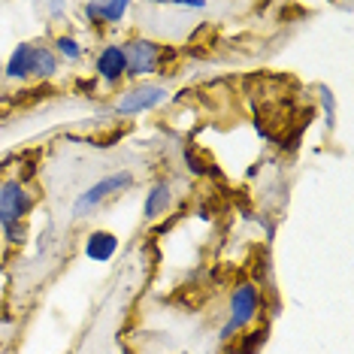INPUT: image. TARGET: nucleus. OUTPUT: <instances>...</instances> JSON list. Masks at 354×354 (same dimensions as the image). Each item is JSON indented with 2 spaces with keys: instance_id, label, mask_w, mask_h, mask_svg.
<instances>
[{
  "instance_id": "1",
  "label": "nucleus",
  "mask_w": 354,
  "mask_h": 354,
  "mask_svg": "<svg viewBox=\"0 0 354 354\" xmlns=\"http://www.w3.org/2000/svg\"><path fill=\"white\" fill-rule=\"evenodd\" d=\"M131 182H133V176L127 173V170L115 173V176H106V179H100V182H94L91 188L79 194V200L73 203V215H76V218H82V215H91L94 209H97L109 194H115V191L127 188Z\"/></svg>"
},
{
  "instance_id": "2",
  "label": "nucleus",
  "mask_w": 354,
  "mask_h": 354,
  "mask_svg": "<svg viewBox=\"0 0 354 354\" xmlns=\"http://www.w3.org/2000/svg\"><path fill=\"white\" fill-rule=\"evenodd\" d=\"M257 288L254 285H239L236 291H233L230 297V318L227 324L221 327V339H230L236 330H243L248 321H252L257 315Z\"/></svg>"
},
{
  "instance_id": "3",
  "label": "nucleus",
  "mask_w": 354,
  "mask_h": 354,
  "mask_svg": "<svg viewBox=\"0 0 354 354\" xmlns=\"http://www.w3.org/2000/svg\"><path fill=\"white\" fill-rule=\"evenodd\" d=\"M34 200L25 191L21 182H3L0 185V227H12L30 212Z\"/></svg>"
},
{
  "instance_id": "4",
  "label": "nucleus",
  "mask_w": 354,
  "mask_h": 354,
  "mask_svg": "<svg viewBox=\"0 0 354 354\" xmlns=\"http://www.w3.org/2000/svg\"><path fill=\"white\" fill-rule=\"evenodd\" d=\"M124 49V76H146L158 67V58H160V46L151 43V39H133V43L122 46Z\"/></svg>"
},
{
  "instance_id": "5",
  "label": "nucleus",
  "mask_w": 354,
  "mask_h": 354,
  "mask_svg": "<svg viewBox=\"0 0 354 354\" xmlns=\"http://www.w3.org/2000/svg\"><path fill=\"white\" fill-rule=\"evenodd\" d=\"M167 91L160 85H140L133 88V91L122 94V100L115 103L118 112H124V115H133V112H146V109H155L158 103H164Z\"/></svg>"
},
{
  "instance_id": "6",
  "label": "nucleus",
  "mask_w": 354,
  "mask_h": 354,
  "mask_svg": "<svg viewBox=\"0 0 354 354\" xmlns=\"http://www.w3.org/2000/svg\"><path fill=\"white\" fill-rule=\"evenodd\" d=\"M124 70H127L124 49H122V46H106V49L100 52V58H97V73H100V79H106V82L115 85L118 79L124 76Z\"/></svg>"
},
{
  "instance_id": "7",
  "label": "nucleus",
  "mask_w": 354,
  "mask_h": 354,
  "mask_svg": "<svg viewBox=\"0 0 354 354\" xmlns=\"http://www.w3.org/2000/svg\"><path fill=\"white\" fill-rule=\"evenodd\" d=\"M115 252H118V236L109 230H94L85 243V254L91 257L94 263H106Z\"/></svg>"
},
{
  "instance_id": "8",
  "label": "nucleus",
  "mask_w": 354,
  "mask_h": 354,
  "mask_svg": "<svg viewBox=\"0 0 354 354\" xmlns=\"http://www.w3.org/2000/svg\"><path fill=\"white\" fill-rule=\"evenodd\" d=\"M131 6L124 0H109V3H85V15L94 21V25H115L122 21Z\"/></svg>"
},
{
  "instance_id": "9",
  "label": "nucleus",
  "mask_w": 354,
  "mask_h": 354,
  "mask_svg": "<svg viewBox=\"0 0 354 354\" xmlns=\"http://www.w3.org/2000/svg\"><path fill=\"white\" fill-rule=\"evenodd\" d=\"M58 73V55L46 46H34L30 52V76H39V79H49Z\"/></svg>"
},
{
  "instance_id": "10",
  "label": "nucleus",
  "mask_w": 354,
  "mask_h": 354,
  "mask_svg": "<svg viewBox=\"0 0 354 354\" xmlns=\"http://www.w3.org/2000/svg\"><path fill=\"white\" fill-rule=\"evenodd\" d=\"M30 52H34V46L21 43L19 49L10 55V61H6L3 76H6V79H28V76H30Z\"/></svg>"
},
{
  "instance_id": "11",
  "label": "nucleus",
  "mask_w": 354,
  "mask_h": 354,
  "mask_svg": "<svg viewBox=\"0 0 354 354\" xmlns=\"http://www.w3.org/2000/svg\"><path fill=\"white\" fill-rule=\"evenodd\" d=\"M170 185L167 182H158L155 188L149 191V197H146V218H158V215H164L167 209H170Z\"/></svg>"
},
{
  "instance_id": "12",
  "label": "nucleus",
  "mask_w": 354,
  "mask_h": 354,
  "mask_svg": "<svg viewBox=\"0 0 354 354\" xmlns=\"http://www.w3.org/2000/svg\"><path fill=\"white\" fill-rule=\"evenodd\" d=\"M55 46H58V52L67 61H79V58H82V46H79L73 37H58V39H55Z\"/></svg>"
},
{
  "instance_id": "13",
  "label": "nucleus",
  "mask_w": 354,
  "mask_h": 354,
  "mask_svg": "<svg viewBox=\"0 0 354 354\" xmlns=\"http://www.w3.org/2000/svg\"><path fill=\"white\" fill-rule=\"evenodd\" d=\"M3 233H6V239H10V243H21V236H25V233H21V224H12V227H3Z\"/></svg>"
},
{
  "instance_id": "14",
  "label": "nucleus",
  "mask_w": 354,
  "mask_h": 354,
  "mask_svg": "<svg viewBox=\"0 0 354 354\" xmlns=\"http://www.w3.org/2000/svg\"><path fill=\"white\" fill-rule=\"evenodd\" d=\"M261 342H263V333H252V336H248V342H245V348H243V354H254V348Z\"/></svg>"
},
{
  "instance_id": "15",
  "label": "nucleus",
  "mask_w": 354,
  "mask_h": 354,
  "mask_svg": "<svg viewBox=\"0 0 354 354\" xmlns=\"http://www.w3.org/2000/svg\"><path fill=\"white\" fill-rule=\"evenodd\" d=\"M185 164H191V170H194V173H203V167H200V160H197L194 155H188V151H185Z\"/></svg>"
},
{
  "instance_id": "16",
  "label": "nucleus",
  "mask_w": 354,
  "mask_h": 354,
  "mask_svg": "<svg viewBox=\"0 0 354 354\" xmlns=\"http://www.w3.org/2000/svg\"><path fill=\"white\" fill-rule=\"evenodd\" d=\"M176 6H182V10H206V3H188V0H179Z\"/></svg>"
},
{
  "instance_id": "17",
  "label": "nucleus",
  "mask_w": 354,
  "mask_h": 354,
  "mask_svg": "<svg viewBox=\"0 0 354 354\" xmlns=\"http://www.w3.org/2000/svg\"><path fill=\"white\" fill-rule=\"evenodd\" d=\"M0 79H3V67H0Z\"/></svg>"
}]
</instances>
